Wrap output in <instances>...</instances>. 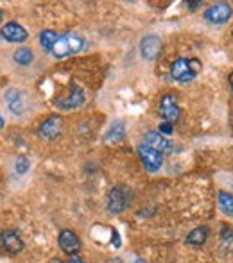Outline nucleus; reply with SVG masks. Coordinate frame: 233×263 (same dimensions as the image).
I'll return each mask as SVG.
<instances>
[{
    "mask_svg": "<svg viewBox=\"0 0 233 263\" xmlns=\"http://www.w3.org/2000/svg\"><path fill=\"white\" fill-rule=\"evenodd\" d=\"M199 70H201V63L198 59H187V58L176 59L171 66L172 79L177 81V83H190L192 79H195Z\"/></svg>",
    "mask_w": 233,
    "mask_h": 263,
    "instance_id": "1",
    "label": "nucleus"
},
{
    "mask_svg": "<svg viewBox=\"0 0 233 263\" xmlns=\"http://www.w3.org/2000/svg\"><path fill=\"white\" fill-rule=\"evenodd\" d=\"M84 40L81 38V36L77 34H72V32H68V34H63V36H58L56 43H54L52 50L50 52L54 54V58H66V55L70 54H77L79 50L84 49Z\"/></svg>",
    "mask_w": 233,
    "mask_h": 263,
    "instance_id": "2",
    "label": "nucleus"
},
{
    "mask_svg": "<svg viewBox=\"0 0 233 263\" xmlns=\"http://www.w3.org/2000/svg\"><path fill=\"white\" fill-rule=\"evenodd\" d=\"M133 201V192L129 186L126 184H117V186L112 188L108 195V210L112 213H122L124 210L129 208Z\"/></svg>",
    "mask_w": 233,
    "mask_h": 263,
    "instance_id": "3",
    "label": "nucleus"
},
{
    "mask_svg": "<svg viewBox=\"0 0 233 263\" xmlns=\"http://www.w3.org/2000/svg\"><path fill=\"white\" fill-rule=\"evenodd\" d=\"M233 16V9L230 4L226 2H219L210 6L208 9L205 11V20L212 25H224L231 20Z\"/></svg>",
    "mask_w": 233,
    "mask_h": 263,
    "instance_id": "4",
    "label": "nucleus"
},
{
    "mask_svg": "<svg viewBox=\"0 0 233 263\" xmlns=\"http://www.w3.org/2000/svg\"><path fill=\"white\" fill-rule=\"evenodd\" d=\"M136 153H138V158L140 161L144 163V168L147 170V172L154 174L158 172V170L162 168V163H164V156H162L158 151L151 149V147L147 145H138L136 147Z\"/></svg>",
    "mask_w": 233,
    "mask_h": 263,
    "instance_id": "5",
    "label": "nucleus"
},
{
    "mask_svg": "<svg viewBox=\"0 0 233 263\" xmlns=\"http://www.w3.org/2000/svg\"><path fill=\"white\" fill-rule=\"evenodd\" d=\"M144 145L151 147V149L158 151L160 154H169L174 151V145L169 138H165L162 133H158L156 129H151L144 135Z\"/></svg>",
    "mask_w": 233,
    "mask_h": 263,
    "instance_id": "6",
    "label": "nucleus"
},
{
    "mask_svg": "<svg viewBox=\"0 0 233 263\" xmlns=\"http://www.w3.org/2000/svg\"><path fill=\"white\" fill-rule=\"evenodd\" d=\"M160 115L167 120V124H172L180 118L181 109L180 104H177V97L174 93H165L164 97L160 99Z\"/></svg>",
    "mask_w": 233,
    "mask_h": 263,
    "instance_id": "7",
    "label": "nucleus"
},
{
    "mask_svg": "<svg viewBox=\"0 0 233 263\" xmlns=\"http://www.w3.org/2000/svg\"><path fill=\"white\" fill-rule=\"evenodd\" d=\"M84 101H86V93H84V90H83V88H79V86H74L68 93L58 99L56 106L59 107V109L68 111V109H76V107L83 106Z\"/></svg>",
    "mask_w": 233,
    "mask_h": 263,
    "instance_id": "8",
    "label": "nucleus"
},
{
    "mask_svg": "<svg viewBox=\"0 0 233 263\" xmlns=\"http://www.w3.org/2000/svg\"><path fill=\"white\" fill-rule=\"evenodd\" d=\"M58 240H59V247H61V251L65 254H68L70 258L81 253V240H79V236H77L74 231H70V229H63V231L59 233V238Z\"/></svg>",
    "mask_w": 233,
    "mask_h": 263,
    "instance_id": "9",
    "label": "nucleus"
},
{
    "mask_svg": "<svg viewBox=\"0 0 233 263\" xmlns=\"http://www.w3.org/2000/svg\"><path fill=\"white\" fill-rule=\"evenodd\" d=\"M61 129H63L61 117L52 115V117H49L47 120L42 122L38 133H40V136H42V138H45V140H56L58 136L61 135Z\"/></svg>",
    "mask_w": 233,
    "mask_h": 263,
    "instance_id": "10",
    "label": "nucleus"
},
{
    "mask_svg": "<svg viewBox=\"0 0 233 263\" xmlns=\"http://www.w3.org/2000/svg\"><path fill=\"white\" fill-rule=\"evenodd\" d=\"M160 50H162V40L158 38V36L149 34V36H146V38H142V42H140V54H142V58L147 59V61L156 59Z\"/></svg>",
    "mask_w": 233,
    "mask_h": 263,
    "instance_id": "11",
    "label": "nucleus"
},
{
    "mask_svg": "<svg viewBox=\"0 0 233 263\" xmlns=\"http://www.w3.org/2000/svg\"><path fill=\"white\" fill-rule=\"evenodd\" d=\"M0 36L9 43H22L29 38L27 31L20 24H16V22H9V24L4 25L2 31H0Z\"/></svg>",
    "mask_w": 233,
    "mask_h": 263,
    "instance_id": "12",
    "label": "nucleus"
},
{
    "mask_svg": "<svg viewBox=\"0 0 233 263\" xmlns=\"http://www.w3.org/2000/svg\"><path fill=\"white\" fill-rule=\"evenodd\" d=\"M0 243H2L4 249L13 254L20 253V251L24 249V242H22V238L18 236V233L13 231V229H6V231L0 233Z\"/></svg>",
    "mask_w": 233,
    "mask_h": 263,
    "instance_id": "13",
    "label": "nucleus"
},
{
    "mask_svg": "<svg viewBox=\"0 0 233 263\" xmlns=\"http://www.w3.org/2000/svg\"><path fill=\"white\" fill-rule=\"evenodd\" d=\"M6 102L9 106V109L14 115H22L25 111V97L22 91L18 90H7L6 91Z\"/></svg>",
    "mask_w": 233,
    "mask_h": 263,
    "instance_id": "14",
    "label": "nucleus"
},
{
    "mask_svg": "<svg viewBox=\"0 0 233 263\" xmlns=\"http://www.w3.org/2000/svg\"><path fill=\"white\" fill-rule=\"evenodd\" d=\"M124 136H126V125H124V122L117 120V122H113V124L110 125L108 131H106L104 142L106 143H118V142H122V140H124Z\"/></svg>",
    "mask_w": 233,
    "mask_h": 263,
    "instance_id": "15",
    "label": "nucleus"
},
{
    "mask_svg": "<svg viewBox=\"0 0 233 263\" xmlns=\"http://www.w3.org/2000/svg\"><path fill=\"white\" fill-rule=\"evenodd\" d=\"M210 236V229L206 226H201V228H195L194 231H190L187 235V243L192 247H201L203 243L208 240Z\"/></svg>",
    "mask_w": 233,
    "mask_h": 263,
    "instance_id": "16",
    "label": "nucleus"
},
{
    "mask_svg": "<svg viewBox=\"0 0 233 263\" xmlns=\"http://www.w3.org/2000/svg\"><path fill=\"white\" fill-rule=\"evenodd\" d=\"M217 202H219V208L224 215L233 217V194L219 192V195H217Z\"/></svg>",
    "mask_w": 233,
    "mask_h": 263,
    "instance_id": "17",
    "label": "nucleus"
},
{
    "mask_svg": "<svg viewBox=\"0 0 233 263\" xmlns=\"http://www.w3.org/2000/svg\"><path fill=\"white\" fill-rule=\"evenodd\" d=\"M56 40H58V34L54 31H43L42 34H40V45L43 47L45 52H50L54 43H56Z\"/></svg>",
    "mask_w": 233,
    "mask_h": 263,
    "instance_id": "18",
    "label": "nucleus"
},
{
    "mask_svg": "<svg viewBox=\"0 0 233 263\" xmlns=\"http://www.w3.org/2000/svg\"><path fill=\"white\" fill-rule=\"evenodd\" d=\"M32 58H34V55H32V50L27 49V47H22V49H18L16 52H14V61H16L18 65H22V66L31 65Z\"/></svg>",
    "mask_w": 233,
    "mask_h": 263,
    "instance_id": "19",
    "label": "nucleus"
},
{
    "mask_svg": "<svg viewBox=\"0 0 233 263\" xmlns=\"http://www.w3.org/2000/svg\"><path fill=\"white\" fill-rule=\"evenodd\" d=\"M14 168H16L18 174H25L29 170V159L25 156H18L16 161H14Z\"/></svg>",
    "mask_w": 233,
    "mask_h": 263,
    "instance_id": "20",
    "label": "nucleus"
},
{
    "mask_svg": "<svg viewBox=\"0 0 233 263\" xmlns=\"http://www.w3.org/2000/svg\"><path fill=\"white\" fill-rule=\"evenodd\" d=\"M172 124H167V122H165V124H162L160 127H158V133H162V135L165 136V138H167L169 135H172Z\"/></svg>",
    "mask_w": 233,
    "mask_h": 263,
    "instance_id": "21",
    "label": "nucleus"
},
{
    "mask_svg": "<svg viewBox=\"0 0 233 263\" xmlns=\"http://www.w3.org/2000/svg\"><path fill=\"white\" fill-rule=\"evenodd\" d=\"M201 4H203L201 0H198V2H187V6L190 7V9H198V7L201 6Z\"/></svg>",
    "mask_w": 233,
    "mask_h": 263,
    "instance_id": "22",
    "label": "nucleus"
},
{
    "mask_svg": "<svg viewBox=\"0 0 233 263\" xmlns=\"http://www.w3.org/2000/svg\"><path fill=\"white\" fill-rule=\"evenodd\" d=\"M68 263H86V261L79 260V258H77V256H72V258H70V261H68Z\"/></svg>",
    "mask_w": 233,
    "mask_h": 263,
    "instance_id": "23",
    "label": "nucleus"
},
{
    "mask_svg": "<svg viewBox=\"0 0 233 263\" xmlns=\"http://www.w3.org/2000/svg\"><path fill=\"white\" fill-rule=\"evenodd\" d=\"M228 81H230V86H231V90H233V72L230 73V77H228Z\"/></svg>",
    "mask_w": 233,
    "mask_h": 263,
    "instance_id": "24",
    "label": "nucleus"
},
{
    "mask_svg": "<svg viewBox=\"0 0 233 263\" xmlns=\"http://www.w3.org/2000/svg\"><path fill=\"white\" fill-rule=\"evenodd\" d=\"M2 127H4V117L0 115V129H2Z\"/></svg>",
    "mask_w": 233,
    "mask_h": 263,
    "instance_id": "25",
    "label": "nucleus"
},
{
    "mask_svg": "<svg viewBox=\"0 0 233 263\" xmlns=\"http://www.w3.org/2000/svg\"><path fill=\"white\" fill-rule=\"evenodd\" d=\"M133 263H146V261H144V260H135Z\"/></svg>",
    "mask_w": 233,
    "mask_h": 263,
    "instance_id": "26",
    "label": "nucleus"
},
{
    "mask_svg": "<svg viewBox=\"0 0 233 263\" xmlns=\"http://www.w3.org/2000/svg\"><path fill=\"white\" fill-rule=\"evenodd\" d=\"M52 263H65V261H61V260H52Z\"/></svg>",
    "mask_w": 233,
    "mask_h": 263,
    "instance_id": "27",
    "label": "nucleus"
},
{
    "mask_svg": "<svg viewBox=\"0 0 233 263\" xmlns=\"http://www.w3.org/2000/svg\"><path fill=\"white\" fill-rule=\"evenodd\" d=\"M0 20H2V11H0Z\"/></svg>",
    "mask_w": 233,
    "mask_h": 263,
    "instance_id": "28",
    "label": "nucleus"
}]
</instances>
